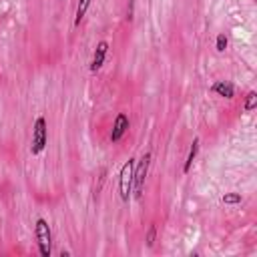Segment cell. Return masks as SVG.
<instances>
[{
  "label": "cell",
  "instance_id": "cell-1",
  "mask_svg": "<svg viewBox=\"0 0 257 257\" xmlns=\"http://www.w3.org/2000/svg\"><path fill=\"white\" fill-rule=\"evenodd\" d=\"M149 165H151V153H143V157L139 161H135V171H133V197L141 199L143 197V189H145V179L149 173Z\"/></svg>",
  "mask_w": 257,
  "mask_h": 257
},
{
  "label": "cell",
  "instance_id": "cell-2",
  "mask_svg": "<svg viewBox=\"0 0 257 257\" xmlns=\"http://www.w3.org/2000/svg\"><path fill=\"white\" fill-rule=\"evenodd\" d=\"M34 235H36V245H38V253L42 257H50L52 253V231L46 219L38 217L34 223Z\"/></svg>",
  "mask_w": 257,
  "mask_h": 257
},
{
  "label": "cell",
  "instance_id": "cell-3",
  "mask_svg": "<svg viewBox=\"0 0 257 257\" xmlns=\"http://www.w3.org/2000/svg\"><path fill=\"white\" fill-rule=\"evenodd\" d=\"M133 171H135V159H126L120 167V173H118V195H120V201H128L131 199V193H133Z\"/></svg>",
  "mask_w": 257,
  "mask_h": 257
},
{
  "label": "cell",
  "instance_id": "cell-4",
  "mask_svg": "<svg viewBox=\"0 0 257 257\" xmlns=\"http://www.w3.org/2000/svg\"><path fill=\"white\" fill-rule=\"evenodd\" d=\"M48 143V126H46V118L44 116H38L34 120V126H32V145H30V153L32 155H40L44 151Z\"/></svg>",
  "mask_w": 257,
  "mask_h": 257
},
{
  "label": "cell",
  "instance_id": "cell-5",
  "mask_svg": "<svg viewBox=\"0 0 257 257\" xmlns=\"http://www.w3.org/2000/svg\"><path fill=\"white\" fill-rule=\"evenodd\" d=\"M128 126H131L128 116H126L124 112H118V114L114 116V122H112V131H110V143H118V141L122 139V135L128 131Z\"/></svg>",
  "mask_w": 257,
  "mask_h": 257
},
{
  "label": "cell",
  "instance_id": "cell-6",
  "mask_svg": "<svg viewBox=\"0 0 257 257\" xmlns=\"http://www.w3.org/2000/svg\"><path fill=\"white\" fill-rule=\"evenodd\" d=\"M106 52H108V42L106 40H100L92 52V60H90V72H98L104 64V58H106Z\"/></svg>",
  "mask_w": 257,
  "mask_h": 257
},
{
  "label": "cell",
  "instance_id": "cell-7",
  "mask_svg": "<svg viewBox=\"0 0 257 257\" xmlns=\"http://www.w3.org/2000/svg\"><path fill=\"white\" fill-rule=\"evenodd\" d=\"M211 92H215L223 98H233L235 96V84L229 80H217L211 84Z\"/></svg>",
  "mask_w": 257,
  "mask_h": 257
},
{
  "label": "cell",
  "instance_id": "cell-8",
  "mask_svg": "<svg viewBox=\"0 0 257 257\" xmlns=\"http://www.w3.org/2000/svg\"><path fill=\"white\" fill-rule=\"evenodd\" d=\"M199 145H201V141H199V139H193V143H191V147H189V153H187V159H185V165H183V173H185V175L191 171V167H193V163H195V159H197Z\"/></svg>",
  "mask_w": 257,
  "mask_h": 257
},
{
  "label": "cell",
  "instance_id": "cell-9",
  "mask_svg": "<svg viewBox=\"0 0 257 257\" xmlns=\"http://www.w3.org/2000/svg\"><path fill=\"white\" fill-rule=\"evenodd\" d=\"M88 6H90V0H78V4H76V14H74V26H78V24L82 22V18H84Z\"/></svg>",
  "mask_w": 257,
  "mask_h": 257
},
{
  "label": "cell",
  "instance_id": "cell-10",
  "mask_svg": "<svg viewBox=\"0 0 257 257\" xmlns=\"http://www.w3.org/2000/svg\"><path fill=\"white\" fill-rule=\"evenodd\" d=\"M241 201H243V197L239 193H225L221 197V203H225V205H241Z\"/></svg>",
  "mask_w": 257,
  "mask_h": 257
},
{
  "label": "cell",
  "instance_id": "cell-11",
  "mask_svg": "<svg viewBox=\"0 0 257 257\" xmlns=\"http://www.w3.org/2000/svg\"><path fill=\"white\" fill-rule=\"evenodd\" d=\"M255 106H257V92H255V90H251V92L247 94V98H245L243 110H245V112H251Z\"/></svg>",
  "mask_w": 257,
  "mask_h": 257
},
{
  "label": "cell",
  "instance_id": "cell-12",
  "mask_svg": "<svg viewBox=\"0 0 257 257\" xmlns=\"http://www.w3.org/2000/svg\"><path fill=\"white\" fill-rule=\"evenodd\" d=\"M227 44H229L227 36H225V34H217V40H215V48H217V52H225Z\"/></svg>",
  "mask_w": 257,
  "mask_h": 257
},
{
  "label": "cell",
  "instance_id": "cell-13",
  "mask_svg": "<svg viewBox=\"0 0 257 257\" xmlns=\"http://www.w3.org/2000/svg\"><path fill=\"white\" fill-rule=\"evenodd\" d=\"M155 239H157V225H149V231H147V247H153L155 245Z\"/></svg>",
  "mask_w": 257,
  "mask_h": 257
}]
</instances>
